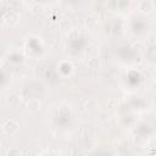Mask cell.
I'll return each mask as SVG.
<instances>
[{"label":"cell","instance_id":"obj_1","mask_svg":"<svg viewBox=\"0 0 156 156\" xmlns=\"http://www.w3.org/2000/svg\"><path fill=\"white\" fill-rule=\"evenodd\" d=\"M4 130L7 134H13V133H16L18 130V124L15 121H9V122H6L4 124Z\"/></svg>","mask_w":156,"mask_h":156},{"label":"cell","instance_id":"obj_2","mask_svg":"<svg viewBox=\"0 0 156 156\" xmlns=\"http://www.w3.org/2000/svg\"><path fill=\"white\" fill-rule=\"evenodd\" d=\"M140 10H143V11H146V12H149L150 10H152V2L151 1H143L141 4H140Z\"/></svg>","mask_w":156,"mask_h":156},{"label":"cell","instance_id":"obj_3","mask_svg":"<svg viewBox=\"0 0 156 156\" xmlns=\"http://www.w3.org/2000/svg\"><path fill=\"white\" fill-rule=\"evenodd\" d=\"M28 106H30L29 110H32V111H37V110H39V107H40V102L37 101V100H34V101H30V102L28 104Z\"/></svg>","mask_w":156,"mask_h":156},{"label":"cell","instance_id":"obj_4","mask_svg":"<svg viewBox=\"0 0 156 156\" xmlns=\"http://www.w3.org/2000/svg\"><path fill=\"white\" fill-rule=\"evenodd\" d=\"M7 156H21V151L18 149H10Z\"/></svg>","mask_w":156,"mask_h":156},{"label":"cell","instance_id":"obj_5","mask_svg":"<svg viewBox=\"0 0 156 156\" xmlns=\"http://www.w3.org/2000/svg\"><path fill=\"white\" fill-rule=\"evenodd\" d=\"M0 145H1V143H0Z\"/></svg>","mask_w":156,"mask_h":156}]
</instances>
